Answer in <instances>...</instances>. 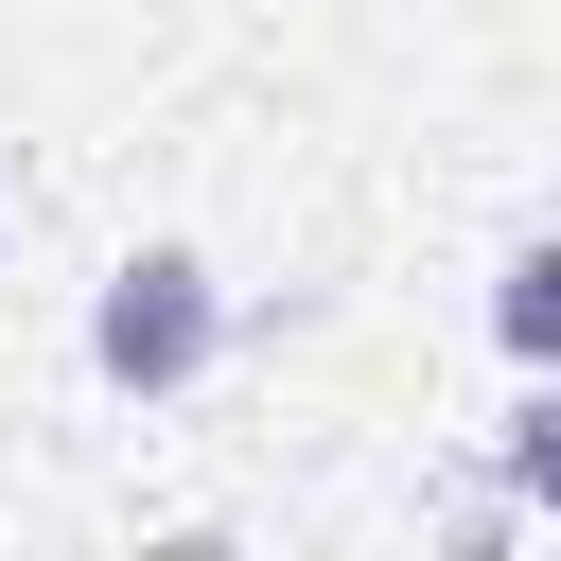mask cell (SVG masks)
<instances>
[{"instance_id":"6da1fadb","label":"cell","mask_w":561,"mask_h":561,"mask_svg":"<svg viewBox=\"0 0 561 561\" xmlns=\"http://www.w3.org/2000/svg\"><path fill=\"white\" fill-rule=\"evenodd\" d=\"M228 333H245V298H228L193 245H123V263L88 280V368H105L123 403H175V386H210V368H228Z\"/></svg>"},{"instance_id":"7a4b0ae2","label":"cell","mask_w":561,"mask_h":561,"mask_svg":"<svg viewBox=\"0 0 561 561\" xmlns=\"http://www.w3.org/2000/svg\"><path fill=\"white\" fill-rule=\"evenodd\" d=\"M491 491L508 526H561V368H526V403L491 421Z\"/></svg>"},{"instance_id":"3957f363","label":"cell","mask_w":561,"mask_h":561,"mask_svg":"<svg viewBox=\"0 0 561 561\" xmlns=\"http://www.w3.org/2000/svg\"><path fill=\"white\" fill-rule=\"evenodd\" d=\"M491 351H508V368H561V228H526V245L491 263Z\"/></svg>"}]
</instances>
